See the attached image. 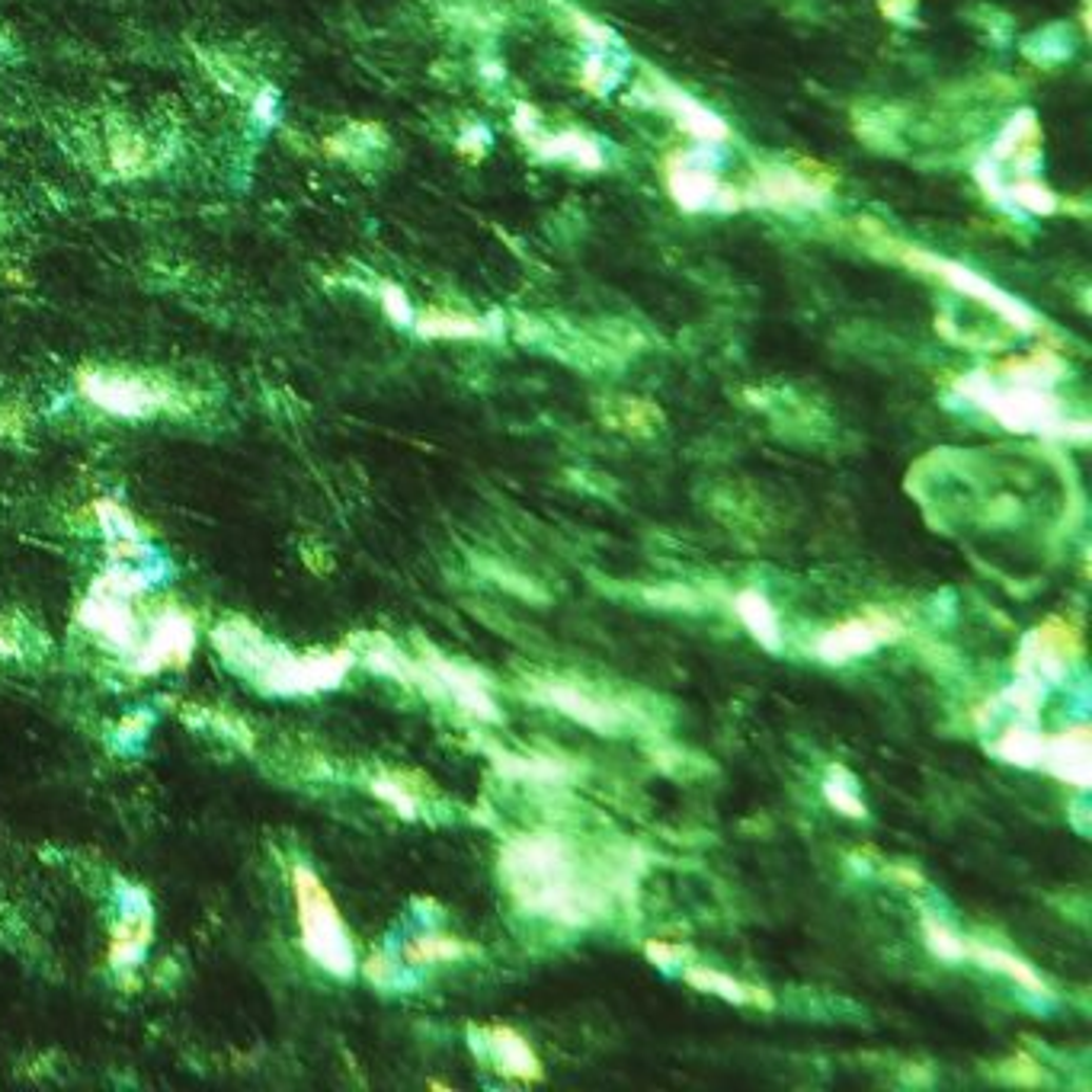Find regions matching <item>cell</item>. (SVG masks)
<instances>
[{"label":"cell","mask_w":1092,"mask_h":1092,"mask_svg":"<svg viewBox=\"0 0 1092 1092\" xmlns=\"http://www.w3.org/2000/svg\"><path fill=\"white\" fill-rule=\"evenodd\" d=\"M429 676H433V686L445 689L455 702H459V708H465L468 714L481 717V721H497L500 711H497V702L491 698L487 692V683L481 673L468 670V667H459V664H452L445 657H429Z\"/></svg>","instance_id":"11"},{"label":"cell","mask_w":1092,"mask_h":1092,"mask_svg":"<svg viewBox=\"0 0 1092 1092\" xmlns=\"http://www.w3.org/2000/svg\"><path fill=\"white\" fill-rule=\"evenodd\" d=\"M1041 766L1076 788H1089V727H1073L1051 737L1045 734Z\"/></svg>","instance_id":"14"},{"label":"cell","mask_w":1092,"mask_h":1092,"mask_svg":"<svg viewBox=\"0 0 1092 1092\" xmlns=\"http://www.w3.org/2000/svg\"><path fill=\"white\" fill-rule=\"evenodd\" d=\"M996 1073H999V1079H1007L1013 1086H1038L1041 1083V1067L1026 1051H1019L1010 1064H999Z\"/></svg>","instance_id":"34"},{"label":"cell","mask_w":1092,"mask_h":1092,"mask_svg":"<svg viewBox=\"0 0 1092 1092\" xmlns=\"http://www.w3.org/2000/svg\"><path fill=\"white\" fill-rule=\"evenodd\" d=\"M856 775L846 769V766H830L827 779H824V798L830 807H837L843 817H852V821H862V817L868 813L859 788H856Z\"/></svg>","instance_id":"25"},{"label":"cell","mask_w":1092,"mask_h":1092,"mask_svg":"<svg viewBox=\"0 0 1092 1092\" xmlns=\"http://www.w3.org/2000/svg\"><path fill=\"white\" fill-rule=\"evenodd\" d=\"M362 971H366V977L376 983V986H391L398 980V968L391 964V958L385 955H372L366 964H362Z\"/></svg>","instance_id":"39"},{"label":"cell","mask_w":1092,"mask_h":1092,"mask_svg":"<svg viewBox=\"0 0 1092 1092\" xmlns=\"http://www.w3.org/2000/svg\"><path fill=\"white\" fill-rule=\"evenodd\" d=\"M481 955L478 945L465 942V939H452V936H423L407 942L404 958L410 964H433V961H462V958H475Z\"/></svg>","instance_id":"24"},{"label":"cell","mask_w":1092,"mask_h":1092,"mask_svg":"<svg viewBox=\"0 0 1092 1092\" xmlns=\"http://www.w3.org/2000/svg\"><path fill=\"white\" fill-rule=\"evenodd\" d=\"M94 506H97L100 525H103L110 535H116V538H138V535H141L135 516H132L122 503H116V500H97Z\"/></svg>","instance_id":"32"},{"label":"cell","mask_w":1092,"mask_h":1092,"mask_svg":"<svg viewBox=\"0 0 1092 1092\" xmlns=\"http://www.w3.org/2000/svg\"><path fill=\"white\" fill-rule=\"evenodd\" d=\"M538 695H541L544 702H549V705H555L561 714L580 721L583 727H593V731L609 734V731H615V724H618V711H615V708H609L606 702H599V698L580 692V689L571 686V683H541Z\"/></svg>","instance_id":"16"},{"label":"cell","mask_w":1092,"mask_h":1092,"mask_svg":"<svg viewBox=\"0 0 1092 1092\" xmlns=\"http://www.w3.org/2000/svg\"><path fill=\"white\" fill-rule=\"evenodd\" d=\"M148 587H151L148 574L132 571V568H116V571H107V574H103V577L94 583V590L110 593V596H122V599L138 596V593H141V590H148Z\"/></svg>","instance_id":"31"},{"label":"cell","mask_w":1092,"mask_h":1092,"mask_svg":"<svg viewBox=\"0 0 1092 1092\" xmlns=\"http://www.w3.org/2000/svg\"><path fill=\"white\" fill-rule=\"evenodd\" d=\"M974 404H980L990 417H996L1007 429L1016 433H1041V436H1064V439H1089V423H1073L1060 414L1057 398L1048 385L1016 382L1013 388H996L986 376H971L958 385Z\"/></svg>","instance_id":"2"},{"label":"cell","mask_w":1092,"mask_h":1092,"mask_svg":"<svg viewBox=\"0 0 1092 1092\" xmlns=\"http://www.w3.org/2000/svg\"><path fill=\"white\" fill-rule=\"evenodd\" d=\"M827 196H830L827 184H817V179H810L804 173L779 167V170H766L756 179V196L753 199H763V203L779 206V209H791V206L813 209V206H821Z\"/></svg>","instance_id":"13"},{"label":"cell","mask_w":1092,"mask_h":1092,"mask_svg":"<svg viewBox=\"0 0 1092 1092\" xmlns=\"http://www.w3.org/2000/svg\"><path fill=\"white\" fill-rule=\"evenodd\" d=\"M670 193L686 212H702L708 206H721V209L741 206V196L724 190L714 179V173H708L705 167H676L670 173Z\"/></svg>","instance_id":"15"},{"label":"cell","mask_w":1092,"mask_h":1092,"mask_svg":"<svg viewBox=\"0 0 1092 1092\" xmlns=\"http://www.w3.org/2000/svg\"><path fill=\"white\" fill-rule=\"evenodd\" d=\"M500 875L510 894L538 917H552L568 926H587L599 917V894L580 878L577 859L568 843L552 834L510 840L500 856Z\"/></svg>","instance_id":"1"},{"label":"cell","mask_w":1092,"mask_h":1092,"mask_svg":"<svg viewBox=\"0 0 1092 1092\" xmlns=\"http://www.w3.org/2000/svg\"><path fill=\"white\" fill-rule=\"evenodd\" d=\"M472 1038H475L472 1045L481 1048V1054L503 1076H513L519 1083H538L544 1076L538 1054L532 1051V1045L516 1029H510V1026H487L481 1032L472 1029Z\"/></svg>","instance_id":"10"},{"label":"cell","mask_w":1092,"mask_h":1092,"mask_svg":"<svg viewBox=\"0 0 1092 1092\" xmlns=\"http://www.w3.org/2000/svg\"><path fill=\"white\" fill-rule=\"evenodd\" d=\"M196 648V628L193 618L179 609H167L154 628L148 645L135 654V670L138 673H157L164 667H179L187 664Z\"/></svg>","instance_id":"9"},{"label":"cell","mask_w":1092,"mask_h":1092,"mask_svg":"<svg viewBox=\"0 0 1092 1092\" xmlns=\"http://www.w3.org/2000/svg\"><path fill=\"white\" fill-rule=\"evenodd\" d=\"M292 887L299 903V926L305 952L333 977H352L356 971V949L346 933L337 903L330 900L327 887L308 865L292 868Z\"/></svg>","instance_id":"3"},{"label":"cell","mask_w":1092,"mask_h":1092,"mask_svg":"<svg viewBox=\"0 0 1092 1092\" xmlns=\"http://www.w3.org/2000/svg\"><path fill=\"white\" fill-rule=\"evenodd\" d=\"M1035 132H1038V122H1035V116L1026 110V113H1019L1010 126H1007V132L1003 135H999V141H996V148H993V160H1007V154H1019L1032 138H1035Z\"/></svg>","instance_id":"28"},{"label":"cell","mask_w":1092,"mask_h":1092,"mask_svg":"<svg viewBox=\"0 0 1092 1092\" xmlns=\"http://www.w3.org/2000/svg\"><path fill=\"white\" fill-rule=\"evenodd\" d=\"M645 955L654 961V964H660V968H670V964H676V961H683L689 952L683 949V945H670V942H664V939H648L645 942Z\"/></svg>","instance_id":"38"},{"label":"cell","mask_w":1092,"mask_h":1092,"mask_svg":"<svg viewBox=\"0 0 1092 1092\" xmlns=\"http://www.w3.org/2000/svg\"><path fill=\"white\" fill-rule=\"evenodd\" d=\"M17 654H20V648L7 638L4 631H0V657H17Z\"/></svg>","instance_id":"42"},{"label":"cell","mask_w":1092,"mask_h":1092,"mask_svg":"<svg viewBox=\"0 0 1092 1092\" xmlns=\"http://www.w3.org/2000/svg\"><path fill=\"white\" fill-rule=\"evenodd\" d=\"M1007 196H1010V206H1019L1029 212L1051 215L1057 209V196L1051 190H1045L1041 184H1035V179H1022V184L1007 187Z\"/></svg>","instance_id":"29"},{"label":"cell","mask_w":1092,"mask_h":1092,"mask_svg":"<svg viewBox=\"0 0 1092 1092\" xmlns=\"http://www.w3.org/2000/svg\"><path fill=\"white\" fill-rule=\"evenodd\" d=\"M1007 763L1016 766H1041V753H1045V734L1026 731V727H1010V731L996 741L993 747Z\"/></svg>","instance_id":"26"},{"label":"cell","mask_w":1092,"mask_h":1092,"mask_svg":"<svg viewBox=\"0 0 1092 1092\" xmlns=\"http://www.w3.org/2000/svg\"><path fill=\"white\" fill-rule=\"evenodd\" d=\"M379 299H382V308H385V314L395 321V324H401V327H407V324H414V308H410V302H407V295L398 289V286H391V283H382L379 286Z\"/></svg>","instance_id":"35"},{"label":"cell","mask_w":1092,"mask_h":1092,"mask_svg":"<svg viewBox=\"0 0 1092 1092\" xmlns=\"http://www.w3.org/2000/svg\"><path fill=\"white\" fill-rule=\"evenodd\" d=\"M1083 657V631L1067 618H1045L1029 638L1022 641V651L1016 657L1019 676L1032 679H1051L1057 683L1073 660Z\"/></svg>","instance_id":"7"},{"label":"cell","mask_w":1092,"mask_h":1092,"mask_svg":"<svg viewBox=\"0 0 1092 1092\" xmlns=\"http://www.w3.org/2000/svg\"><path fill=\"white\" fill-rule=\"evenodd\" d=\"M420 337L433 340H484L491 337V327L484 321H475L468 314H448V311H426L417 321Z\"/></svg>","instance_id":"23"},{"label":"cell","mask_w":1092,"mask_h":1092,"mask_svg":"<svg viewBox=\"0 0 1092 1092\" xmlns=\"http://www.w3.org/2000/svg\"><path fill=\"white\" fill-rule=\"evenodd\" d=\"M126 897L132 900V909H126V917L116 923L113 942H110V961H113V968H119V971L135 968V964L141 961L148 942H151V906H148V900L138 903V909H135L138 890L132 887V890H126Z\"/></svg>","instance_id":"18"},{"label":"cell","mask_w":1092,"mask_h":1092,"mask_svg":"<svg viewBox=\"0 0 1092 1092\" xmlns=\"http://www.w3.org/2000/svg\"><path fill=\"white\" fill-rule=\"evenodd\" d=\"M145 164V145L141 138H119L113 145V167L119 173H141Z\"/></svg>","instance_id":"36"},{"label":"cell","mask_w":1092,"mask_h":1092,"mask_svg":"<svg viewBox=\"0 0 1092 1092\" xmlns=\"http://www.w3.org/2000/svg\"><path fill=\"white\" fill-rule=\"evenodd\" d=\"M372 791H376L382 801H388L401 817H407V821H414V817L420 813L417 794H414L404 782H398L395 775H379V779H372Z\"/></svg>","instance_id":"30"},{"label":"cell","mask_w":1092,"mask_h":1092,"mask_svg":"<svg viewBox=\"0 0 1092 1092\" xmlns=\"http://www.w3.org/2000/svg\"><path fill=\"white\" fill-rule=\"evenodd\" d=\"M77 385L90 404H97L100 410L113 417H126V420H141L157 410H173L179 404L173 388L138 379V376H113V372L107 376L94 369H80Z\"/></svg>","instance_id":"5"},{"label":"cell","mask_w":1092,"mask_h":1092,"mask_svg":"<svg viewBox=\"0 0 1092 1092\" xmlns=\"http://www.w3.org/2000/svg\"><path fill=\"white\" fill-rule=\"evenodd\" d=\"M923 939H926L930 952H933L936 958H942V961H964V958H968V942H964L958 933H952V930H949L939 917H933V914L923 917Z\"/></svg>","instance_id":"27"},{"label":"cell","mask_w":1092,"mask_h":1092,"mask_svg":"<svg viewBox=\"0 0 1092 1092\" xmlns=\"http://www.w3.org/2000/svg\"><path fill=\"white\" fill-rule=\"evenodd\" d=\"M356 654L340 648V651H327V654H289L283 648H276L266 660V667L253 676V683L266 692L276 695H308V692H324L343 683V676L349 673Z\"/></svg>","instance_id":"4"},{"label":"cell","mask_w":1092,"mask_h":1092,"mask_svg":"<svg viewBox=\"0 0 1092 1092\" xmlns=\"http://www.w3.org/2000/svg\"><path fill=\"white\" fill-rule=\"evenodd\" d=\"M484 568L491 571L494 583L506 587L510 593H516V596H522V599H538V602L544 599V593L532 587V580H525V577H516V574H510V571H500L497 564H484Z\"/></svg>","instance_id":"37"},{"label":"cell","mask_w":1092,"mask_h":1092,"mask_svg":"<svg viewBox=\"0 0 1092 1092\" xmlns=\"http://www.w3.org/2000/svg\"><path fill=\"white\" fill-rule=\"evenodd\" d=\"M276 107H280L276 90H272V87H263L260 94L253 97V119H256L260 126H272V122H276Z\"/></svg>","instance_id":"40"},{"label":"cell","mask_w":1092,"mask_h":1092,"mask_svg":"<svg viewBox=\"0 0 1092 1092\" xmlns=\"http://www.w3.org/2000/svg\"><path fill=\"white\" fill-rule=\"evenodd\" d=\"M900 634H903V625L894 615H887L881 609H868L865 615H856V618H846V621L827 628L821 638H817V657H821L824 664L843 667L862 654H871L881 645L897 641Z\"/></svg>","instance_id":"8"},{"label":"cell","mask_w":1092,"mask_h":1092,"mask_svg":"<svg viewBox=\"0 0 1092 1092\" xmlns=\"http://www.w3.org/2000/svg\"><path fill=\"white\" fill-rule=\"evenodd\" d=\"M660 107L670 110V113L679 119V126H683L689 135L702 138V141H724V138H727V126H724L708 107L695 103L692 97L679 94V90H673V87H664V90H660Z\"/></svg>","instance_id":"20"},{"label":"cell","mask_w":1092,"mask_h":1092,"mask_svg":"<svg viewBox=\"0 0 1092 1092\" xmlns=\"http://www.w3.org/2000/svg\"><path fill=\"white\" fill-rule=\"evenodd\" d=\"M80 621L100 634V638L113 648H122V651H132L135 648V638H138V621L132 615V609L126 606L122 596H110V593H100L94 590L90 593V599L80 606Z\"/></svg>","instance_id":"12"},{"label":"cell","mask_w":1092,"mask_h":1092,"mask_svg":"<svg viewBox=\"0 0 1092 1092\" xmlns=\"http://www.w3.org/2000/svg\"><path fill=\"white\" fill-rule=\"evenodd\" d=\"M897 256L909 266H917L923 272H933V276L945 280L952 289H958L961 295L986 305L990 311H996L999 318H1007L1016 330H1038V318L1029 305H1022L1019 299L1007 295V292H999L993 283H986L983 276H977V272L964 269L961 263L955 260H945V256H933L926 250H917V247H897Z\"/></svg>","instance_id":"6"},{"label":"cell","mask_w":1092,"mask_h":1092,"mask_svg":"<svg viewBox=\"0 0 1092 1092\" xmlns=\"http://www.w3.org/2000/svg\"><path fill=\"white\" fill-rule=\"evenodd\" d=\"M683 980L692 983L702 993H714V996L727 999V1003H734V1007H756V1010H772L775 1007V999H772L769 990L744 983V980L724 974L717 968H708V964H689L683 971Z\"/></svg>","instance_id":"17"},{"label":"cell","mask_w":1092,"mask_h":1092,"mask_svg":"<svg viewBox=\"0 0 1092 1092\" xmlns=\"http://www.w3.org/2000/svg\"><path fill=\"white\" fill-rule=\"evenodd\" d=\"M525 138H532V148L549 160H574L590 170L602 167V151L580 132H558V135L541 132V135H525Z\"/></svg>","instance_id":"22"},{"label":"cell","mask_w":1092,"mask_h":1092,"mask_svg":"<svg viewBox=\"0 0 1092 1092\" xmlns=\"http://www.w3.org/2000/svg\"><path fill=\"white\" fill-rule=\"evenodd\" d=\"M734 612L737 618L747 625V631L753 634V638L760 641V648L779 654L782 645H785V634H782V621L775 615V606L760 593V590H744L734 596Z\"/></svg>","instance_id":"19"},{"label":"cell","mask_w":1092,"mask_h":1092,"mask_svg":"<svg viewBox=\"0 0 1092 1092\" xmlns=\"http://www.w3.org/2000/svg\"><path fill=\"white\" fill-rule=\"evenodd\" d=\"M968 958H974L977 964L1007 974L1010 980H1016L1019 986H1026L1029 993H1048V983L1041 980V974L1019 955L996 949V945H983V942H968Z\"/></svg>","instance_id":"21"},{"label":"cell","mask_w":1092,"mask_h":1092,"mask_svg":"<svg viewBox=\"0 0 1092 1092\" xmlns=\"http://www.w3.org/2000/svg\"><path fill=\"white\" fill-rule=\"evenodd\" d=\"M881 11L890 20H909V14H914V0H881Z\"/></svg>","instance_id":"41"},{"label":"cell","mask_w":1092,"mask_h":1092,"mask_svg":"<svg viewBox=\"0 0 1092 1092\" xmlns=\"http://www.w3.org/2000/svg\"><path fill=\"white\" fill-rule=\"evenodd\" d=\"M618 423H621V429H628V433H634V436H648V433L657 429L660 410L651 407V404H645V401H625V417H621Z\"/></svg>","instance_id":"33"}]
</instances>
